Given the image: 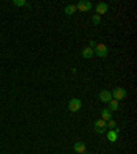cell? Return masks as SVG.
Here are the masks:
<instances>
[{"instance_id": "6da1fadb", "label": "cell", "mask_w": 137, "mask_h": 154, "mask_svg": "<svg viewBox=\"0 0 137 154\" xmlns=\"http://www.w3.org/2000/svg\"><path fill=\"white\" fill-rule=\"evenodd\" d=\"M111 96L114 98L115 100H122L125 99V96H126V90L125 88H121V87H118V88H115L114 91L111 92Z\"/></svg>"}, {"instance_id": "7a4b0ae2", "label": "cell", "mask_w": 137, "mask_h": 154, "mask_svg": "<svg viewBox=\"0 0 137 154\" xmlns=\"http://www.w3.org/2000/svg\"><path fill=\"white\" fill-rule=\"evenodd\" d=\"M95 48H96L95 54L97 55V57L104 58V57H107V55H109V48H107V45H106V44H103V43H99V44L96 45Z\"/></svg>"}, {"instance_id": "3957f363", "label": "cell", "mask_w": 137, "mask_h": 154, "mask_svg": "<svg viewBox=\"0 0 137 154\" xmlns=\"http://www.w3.org/2000/svg\"><path fill=\"white\" fill-rule=\"evenodd\" d=\"M95 131L97 134H106L107 132V122L104 120H97L95 122Z\"/></svg>"}, {"instance_id": "277c9868", "label": "cell", "mask_w": 137, "mask_h": 154, "mask_svg": "<svg viewBox=\"0 0 137 154\" xmlns=\"http://www.w3.org/2000/svg\"><path fill=\"white\" fill-rule=\"evenodd\" d=\"M81 106H82L81 100L77 99V98H74V99H71L70 102H69V110H70L71 113H76L81 109Z\"/></svg>"}, {"instance_id": "5b68a950", "label": "cell", "mask_w": 137, "mask_h": 154, "mask_svg": "<svg viewBox=\"0 0 137 154\" xmlns=\"http://www.w3.org/2000/svg\"><path fill=\"white\" fill-rule=\"evenodd\" d=\"M76 7L81 13H86V11H89V10L92 8V3H91V2H80Z\"/></svg>"}, {"instance_id": "8992f818", "label": "cell", "mask_w": 137, "mask_h": 154, "mask_svg": "<svg viewBox=\"0 0 137 154\" xmlns=\"http://www.w3.org/2000/svg\"><path fill=\"white\" fill-rule=\"evenodd\" d=\"M118 132H119V128H115V129H110L107 131V139H109L111 143L118 140Z\"/></svg>"}, {"instance_id": "52a82bcc", "label": "cell", "mask_w": 137, "mask_h": 154, "mask_svg": "<svg viewBox=\"0 0 137 154\" xmlns=\"http://www.w3.org/2000/svg\"><path fill=\"white\" fill-rule=\"evenodd\" d=\"M99 99L102 100L103 103H109L110 100L112 99V96H111V92H110V91H107V90L102 91V92L99 94Z\"/></svg>"}, {"instance_id": "ba28073f", "label": "cell", "mask_w": 137, "mask_h": 154, "mask_svg": "<svg viewBox=\"0 0 137 154\" xmlns=\"http://www.w3.org/2000/svg\"><path fill=\"white\" fill-rule=\"evenodd\" d=\"M81 54H82V57H84V58L89 59V58L95 57V50H93V48H91V47H85V48H82Z\"/></svg>"}, {"instance_id": "9c48e42d", "label": "cell", "mask_w": 137, "mask_h": 154, "mask_svg": "<svg viewBox=\"0 0 137 154\" xmlns=\"http://www.w3.org/2000/svg\"><path fill=\"white\" fill-rule=\"evenodd\" d=\"M109 11V6L106 3H99L97 6H96V13H97V15H100V14H106Z\"/></svg>"}, {"instance_id": "30bf717a", "label": "cell", "mask_w": 137, "mask_h": 154, "mask_svg": "<svg viewBox=\"0 0 137 154\" xmlns=\"http://www.w3.org/2000/svg\"><path fill=\"white\" fill-rule=\"evenodd\" d=\"M74 151L82 154L84 151H85V143H84V142H77V143H74Z\"/></svg>"}, {"instance_id": "8fae6325", "label": "cell", "mask_w": 137, "mask_h": 154, "mask_svg": "<svg viewBox=\"0 0 137 154\" xmlns=\"http://www.w3.org/2000/svg\"><path fill=\"white\" fill-rule=\"evenodd\" d=\"M119 109V102L118 100H115V99H111L109 102V110L110 112H115V110H118Z\"/></svg>"}, {"instance_id": "7c38bea8", "label": "cell", "mask_w": 137, "mask_h": 154, "mask_svg": "<svg viewBox=\"0 0 137 154\" xmlns=\"http://www.w3.org/2000/svg\"><path fill=\"white\" fill-rule=\"evenodd\" d=\"M77 11V7L74 6V4H70V6H67L66 8H64V14H67V15H71V14H74Z\"/></svg>"}, {"instance_id": "4fadbf2b", "label": "cell", "mask_w": 137, "mask_h": 154, "mask_svg": "<svg viewBox=\"0 0 137 154\" xmlns=\"http://www.w3.org/2000/svg\"><path fill=\"white\" fill-rule=\"evenodd\" d=\"M102 120H104V121H109V120H111V112L107 109L102 110Z\"/></svg>"}, {"instance_id": "5bb4252c", "label": "cell", "mask_w": 137, "mask_h": 154, "mask_svg": "<svg viewBox=\"0 0 137 154\" xmlns=\"http://www.w3.org/2000/svg\"><path fill=\"white\" fill-rule=\"evenodd\" d=\"M14 4L18 7H22V6H28V2H25V0H14Z\"/></svg>"}, {"instance_id": "9a60e30c", "label": "cell", "mask_w": 137, "mask_h": 154, "mask_svg": "<svg viewBox=\"0 0 137 154\" xmlns=\"http://www.w3.org/2000/svg\"><path fill=\"white\" fill-rule=\"evenodd\" d=\"M92 22H93V25H99L100 23V15L95 14V15L92 17Z\"/></svg>"}, {"instance_id": "2e32d148", "label": "cell", "mask_w": 137, "mask_h": 154, "mask_svg": "<svg viewBox=\"0 0 137 154\" xmlns=\"http://www.w3.org/2000/svg\"><path fill=\"white\" fill-rule=\"evenodd\" d=\"M107 127H109L110 129H114L115 127H117V122H115L114 120L111 119V120H109V121H107Z\"/></svg>"}, {"instance_id": "e0dca14e", "label": "cell", "mask_w": 137, "mask_h": 154, "mask_svg": "<svg viewBox=\"0 0 137 154\" xmlns=\"http://www.w3.org/2000/svg\"><path fill=\"white\" fill-rule=\"evenodd\" d=\"M89 44H91V48H95L96 45H97V43H95V42H89Z\"/></svg>"}, {"instance_id": "ac0fdd59", "label": "cell", "mask_w": 137, "mask_h": 154, "mask_svg": "<svg viewBox=\"0 0 137 154\" xmlns=\"http://www.w3.org/2000/svg\"><path fill=\"white\" fill-rule=\"evenodd\" d=\"M82 154H89V153H86V151H84V153Z\"/></svg>"}]
</instances>
